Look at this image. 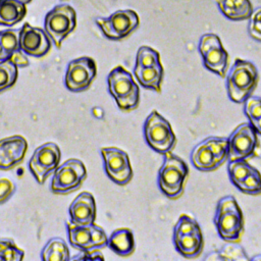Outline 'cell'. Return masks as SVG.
<instances>
[{"mask_svg":"<svg viewBox=\"0 0 261 261\" xmlns=\"http://www.w3.org/2000/svg\"><path fill=\"white\" fill-rule=\"evenodd\" d=\"M25 4L18 0H4L0 4V25H14L25 15Z\"/></svg>","mask_w":261,"mask_h":261,"instance_id":"7402d4cb","label":"cell"},{"mask_svg":"<svg viewBox=\"0 0 261 261\" xmlns=\"http://www.w3.org/2000/svg\"><path fill=\"white\" fill-rule=\"evenodd\" d=\"M45 32L59 49L65 37L71 33L76 25V14L74 9L67 4H60L50 10L45 16Z\"/></svg>","mask_w":261,"mask_h":261,"instance_id":"8992f818","label":"cell"},{"mask_svg":"<svg viewBox=\"0 0 261 261\" xmlns=\"http://www.w3.org/2000/svg\"><path fill=\"white\" fill-rule=\"evenodd\" d=\"M97 74L96 62L93 58L83 56L71 60L66 69L64 84L70 92L87 90Z\"/></svg>","mask_w":261,"mask_h":261,"instance_id":"4fadbf2b","label":"cell"},{"mask_svg":"<svg viewBox=\"0 0 261 261\" xmlns=\"http://www.w3.org/2000/svg\"><path fill=\"white\" fill-rule=\"evenodd\" d=\"M198 49L204 66L211 72L224 77L229 63V56L220 38L213 33L204 34L200 38Z\"/></svg>","mask_w":261,"mask_h":261,"instance_id":"ba28073f","label":"cell"},{"mask_svg":"<svg viewBox=\"0 0 261 261\" xmlns=\"http://www.w3.org/2000/svg\"><path fill=\"white\" fill-rule=\"evenodd\" d=\"M254 167L250 165L246 159H237L229 161L227 165V171L230 181L234 187H237L245 177L252 171Z\"/></svg>","mask_w":261,"mask_h":261,"instance_id":"484cf974","label":"cell"},{"mask_svg":"<svg viewBox=\"0 0 261 261\" xmlns=\"http://www.w3.org/2000/svg\"><path fill=\"white\" fill-rule=\"evenodd\" d=\"M7 58H8V56H7V54L5 53V51H4V49H3V46H2V44H1V41H0V61L5 60V59H7Z\"/></svg>","mask_w":261,"mask_h":261,"instance_id":"ab89813d","label":"cell"},{"mask_svg":"<svg viewBox=\"0 0 261 261\" xmlns=\"http://www.w3.org/2000/svg\"><path fill=\"white\" fill-rule=\"evenodd\" d=\"M205 259L209 260H249L246 255V251L241 245L238 244H227L224 245L221 249L211 252L209 256Z\"/></svg>","mask_w":261,"mask_h":261,"instance_id":"d4e9b609","label":"cell"},{"mask_svg":"<svg viewBox=\"0 0 261 261\" xmlns=\"http://www.w3.org/2000/svg\"><path fill=\"white\" fill-rule=\"evenodd\" d=\"M108 248L119 256H129L136 248L135 237L130 228L120 227L112 231L107 240Z\"/></svg>","mask_w":261,"mask_h":261,"instance_id":"d6986e66","label":"cell"},{"mask_svg":"<svg viewBox=\"0 0 261 261\" xmlns=\"http://www.w3.org/2000/svg\"><path fill=\"white\" fill-rule=\"evenodd\" d=\"M18 1H20V2H22L23 4H28V3H30L32 0H18Z\"/></svg>","mask_w":261,"mask_h":261,"instance_id":"b9f144b4","label":"cell"},{"mask_svg":"<svg viewBox=\"0 0 261 261\" xmlns=\"http://www.w3.org/2000/svg\"><path fill=\"white\" fill-rule=\"evenodd\" d=\"M244 112L248 117L250 123L261 117V98L260 97H249L245 101Z\"/></svg>","mask_w":261,"mask_h":261,"instance_id":"836d02e7","label":"cell"},{"mask_svg":"<svg viewBox=\"0 0 261 261\" xmlns=\"http://www.w3.org/2000/svg\"><path fill=\"white\" fill-rule=\"evenodd\" d=\"M100 151L107 176L119 186L128 184L134 172L127 153L116 147H103Z\"/></svg>","mask_w":261,"mask_h":261,"instance_id":"30bf717a","label":"cell"},{"mask_svg":"<svg viewBox=\"0 0 261 261\" xmlns=\"http://www.w3.org/2000/svg\"><path fill=\"white\" fill-rule=\"evenodd\" d=\"M215 2L220 12L234 21L249 19L254 10L250 0H215Z\"/></svg>","mask_w":261,"mask_h":261,"instance_id":"ffe728a7","label":"cell"},{"mask_svg":"<svg viewBox=\"0 0 261 261\" xmlns=\"http://www.w3.org/2000/svg\"><path fill=\"white\" fill-rule=\"evenodd\" d=\"M28 142L22 136H11L0 140V169L8 170L18 165L24 158Z\"/></svg>","mask_w":261,"mask_h":261,"instance_id":"2e32d148","label":"cell"},{"mask_svg":"<svg viewBox=\"0 0 261 261\" xmlns=\"http://www.w3.org/2000/svg\"><path fill=\"white\" fill-rule=\"evenodd\" d=\"M17 80V66L10 60L0 62V92L12 87Z\"/></svg>","mask_w":261,"mask_h":261,"instance_id":"f546056e","label":"cell"},{"mask_svg":"<svg viewBox=\"0 0 261 261\" xmlns=\"http://www.w3.org/2000/svg\"><path fill=\"white\" fill-rule=\"evenodd\" d=\"M139 15L132 9H119L108 17L96 18V23L103 35L113 41H118L128 36L139 25Z\"/></svg>","mask_w":261,"mask_h":261,"instance_id":"9c48e42d","label":"cell"},{"mask_svg":"<svg viewBox=\"0 0 261 261\" xmlns=\"http://www.w3.org/2000/svg\"><path fill=\"white\" fill-rule=\"evenodd\" d=\"M8 59H10L16 66H19V67L29 66V59L20 49L13 52Z\"/></svg>","mask_w":261,"mask_h":261,"instance_id":"74e56055","label":"cell"},{"mask_svg":"<svg viewBox=\"0 0 261 261\" xmlns=\"http://www.w3.org/2000/svg\"><path fill=\"white\" fill-rule=\"evenodd\" d=\"M199 229H201V227L195 218L187 214H181L174 225L173 237L187 234Z\"/></svg>","mask_w":261,"mask_h":261,"instance_id":"d6a6232c","label":"cell"},{"mask_svg":"<svg viewBox=\"0 0 261 261\" xmlns=\"http://www.w3.org/2000/svg\"><path fill=\"white\" fill-rule=\"evenodd\" d=\"M15 190V184L11 179L0 177V205L5 203L13 195Z\"/></svg>","mask_w":261,"mask_h":261,"instance_id":"d590c367","label":"cell"},{"mask_svg":"<svg viewBox=\"0 0 261 261\" xmlns=\"http://www.w3.org/2000/svg\"><path fill=\"white\" fill-rule=\"evenodd\" d=\"M107 86L119 109L130 111L138 107L140 102L139 87L133 74L123 66L117 65L110 70L107 76Z\"/></svg>","mask_w":261,"mask_h":261,"instance_id":"3957f363","label":"cell"},{"mask_svg":"<svg viewBox=\"0 0 261 261\" xmlns=\"http://www.w3.org/2000/svg\"><path fill=\"white\" fill-rule=\"evenodd\" d=\"M134 74L139 82V84L149 90L155 92L161 91V84L163 80V67L162 64L154 65L150 67H135Z\"/></svg>","mask_w":261,"mask_h":261,"instance_id":"44dd1931","label":"cell"},{"mask_svg":"<svg viewBox=\"0 0 261 261\" xmlns=\"http://www.w3.org/2000/svg\"><path fill=\"white\" fill-rule=\"evenodd\" d=\"M252 126L254 127V129L256 130V133H258L259 135H261V117H259L258 119H256L255 121H253Z\"/></svg>","mask_w":261,"mask_h":261,"instance_id":"f35d334b","label":"cell"},{"mask_svg":"<svg viewBox=\"0 0 261 261\" xmlns=\"http://www.w3.org/2000/svg\"><path fill=\"white\" fill-rule=\"evenodd\" d=\"M19 49L33 57H42L48 53L51 47V41L45 31L40 28H34L25 22L19 29Z\"/></svg>","mask_w":261,"mask_h":261,"instance_id":"9a60e30c","label":"cell"},{"mask_svg":"<svg viewBox=\"0 0 261 261\" xmlns=\"http://www.w3.org/2000/svg\"><path fill=\"white\" fill-rule=\"evenodd\" d=\"M41 259L43 261H68L69 250L64 240L61 238L51 239L43 248L41 252Z\"/></svg>","mask_w":261,"mask_h":261,"instance_id":"cb8c5ba5","label":"cell"},{"mask_svg":"<svg viewBox=\"0 0 261 261\" xmlns=\"http://www.w3.org/2000/svg\"><path fill=\"white\" fill-rule=\"evenodd\" d=\"M239 191L247 195H259L261 194V173L257 168H253L252 171L241 181L237 187Z\"/></svg>","mask_w":261,"mask_h":261,"instance_id":"4dcf8cb0","label":"cell"},{"mask_svg":"<svg viewBox=\"0 0 261 261\" xmlns=\"http://www.w3.org/2000/svg\"><path fill=\"white\" fill-rule=\"evenodd\" d=\"M191 161L201 171H213L219 167L205 140L194 147L191 154Z\"/></svg>","mask_w":261,"mask_h":261,"instance_id":"603a6c76","label":"cell"},{"mask_svg":"<svg viewBox=\"0 0 261 261\" xmlns=\"http://www.w3.org/2000/svg\"><path fill=\"white\" fill-rule=\"evenodd\" d=\"M173 245L177 253L186 258H196L204 247L202 230H196L187 234L173 237Z\"/></svg>","mask_w":261,"mask_h":261,"instance_id":"ac0fdd59","label":"cell"},{"mask_svg":"<svg viewBox=\"0 0 261 261\" xmlns=\"http://www.w3.org/2000/svg\"><path fill=\"white\" fill-rule=\"evenodd\" d=\"M251 260H261V254L260 255H256L254 257L251 258Z\"/></svg>","mask_w":261,"mask_h":261,"instance_id":"60d3db41","label":"cell"},{"mask_svg":"<svg viewBox=\"0 0 261 261\" xmlns=\"http://www.w3.org/2000/svg\"><path fill=\"white\" fill-rule=\"evenodd\" d=\"M214 225L223 241L234 243L241 240L244 231V216L234 197L224 196L218 201Z\"/></svg>","mask_w":261,"mask_h":261,"instance_id":"7a4b0ae2","label":"cell"},{"mask_svg":"<svg viewBox=\"0 0 261 261\" xmlns=\"http://www.w3.org/2000/svg\"><path fill=\"white\" fill-rule=\"evenodd\" d=\"M188 174L187 163L178 156L167 152L158 171V187L167 198L176 199L184 192Z\"/></svg>","mask_w":261,"mask_h":261,"instance_id":"277c9868","label":"cell"},{"mask_svg":"<svg viewBox=\"0 0 261 261\" xmlns=\"http://www.w3.org/2000/svg\"><path fill=\"white\" fill-rule=\"evenodd\" d=\"M259 73L251 61L237 58L226 75V90L229 99L243 103L251 96L258 85Z\"/></svg>","mask_w":261,"mask_h":261,"instance_id":"6da1fadb","label":"cell"},{"mask_svg":"<svg viewBox=\"0 0 261 261\" xmlns=\"http://www.w3.org/2000/svg\"><path fill=\"white\" fill-rule=\"evenodd\" d=\"M227 140L229 161L251 157L258 146L257 133L250 122L238 125Z\"/></svg>","mask_w":261,"mask_h":261,"instance_id":"5bb4252c","label":"cell"},{"mask_svg":"<svg viewBox=\"0 0 261 261\" xmlns=\"http://www.w3.org/2000/svg\"><path fill=\"white\" fill-rule=\"evenodd\" d=\"M87 176V169L82 160L70 158L57 166L51 180L54 194H68L77 190Z\"/></svg>","mask_w":261,"mask_h":261,"instance_id":"52a82bcc","label":"cell"},{"mask_svg":"<svg viewBox=\"0 0 261 261\" xmlns=\"http://www.w3.org/2000/svg\"><path fill=\"white\" fill-rule=\"evenodd\" d=\"M66 228L70 245L79 250L102 249L107 246L106 232L95 223L77 225L68 220L66 221Z\"/></svg>","mask_w":261,"mask_h":261,"instance_id":"8fae6325","label":"cell"},{"mask_svg":"<svg viewBox=\"0 0 261 261\" xmlns=\"http://www.w3.org/2000/svg\"><path fill=\"white\" fill-rule=\"evenodd\" d=\"M3 1H4V0H0V4H1Z\"/></svg>","mask_w":261,"mask_h":261,"instance_id":"7bdbcfd3","label":"cell"},{"mask_svg":"<svg viewBox=\"0 0 261 261\" xmlns=\"http://www.w3.org/2000/svg\"><path fill=\"white\" fill-rule=\"evenodd\" d=\"M61 152L57 144L48 142L39 146L30 159L29 167L35 179L43 185L49 174L58 166Z\"/></svg>","mask_w":261,"mask_h":261,"instance_id":"7c38bea8","label":"cell"},{"mask_svg":"<svg viewBox=\"0 0 261 261\" xmlns=\"http://www.w3.org/2000/svg\"><path fill=\"white\" fill-rule=\"evenodd\" d=\"M70 221L77 225H88L95 222L96 202L89 192H82L71 202L68 208Z\"/></svg>","mask_w":261,"mask_h":261,"instance_id":"e0dca14e","label":"cell"},{"mask_svg":"<svg viewBox=\"0 0 261 261\" xmlns=\"http://www.w3.org/2000/svg\"><path fill=\"white\" fill-rule=\"evenodd\" d=\"M144 137L150 148L163 155L171 152L176 143L169 121L156 110L151 111L144 122Z\"/></svg>","mask_w":261,"mask_h":261,"instance_id":"5b68a950","label":"cell"},{"mask_svg":"<svg viewBox=\"0 0 261 261\" xmlns=\"http://www.w3.org/2000/svg\"><path fill=\"white\" fill-rule=\"evenodd\" d=\"M249 19L248 31L250 36L254 40L261 42V7L253 10Z\"/></svg>","mask_w":261,"mask_h":261,"instance_id":"e575fe53","label":"cell"},{"mask_svg":"<svg viewBox=\"0 0 261 261\" xmlns=\"http://www.w3.org/2000/svg\"><path fill=\"white\" fill-rule=\"evenodd\" d=\"M23 257L24 251L18 248L12 239L0 238V260L21 261Z\"/></svg>","mask_w":261,"mask_h":261,"instance_id":"f1b7e54d","label":"cell"},{"mask_svg":"<svg viewBox=\"0 0 261 261\" xmlns=\"http://www.w3.org/2000/svg\"><path fill=\"white\" fill-rule=\"evenodd\" d=\"M161 64L160 54L154 48L149 46H141L138 49L136 55V63L135 67L143 68V67H150L154 65Z\"/></svg>","mask_w":261,"mask_h":261,"instance_id":"83f0119b","label":"cell"},{"mask_svg":"<svg viewBox=\"0 0 261 261\" xmlns=\"http://www.w3.org/2000/svg\"><path fill=\"white\" fill-rule=\"evenodd\" d=\"M72 260H103L104 257L103 255L98 251V249H94V250H82V252L70 258Z\"/></svg>","mask_w":261,"mask_h":261,"instance_id":"8d00e7d4","label":"cell"},{"mask_svg":"<svg viewBox=\"0 0 261 261\" xmlns=\"http://www.w3.org/2000/svg\"><path fill=\"white\" fill-rule=\"evenodd\" d=\"M19 30H5L0 32V41L8 58L19 49Z\"/></svg>","mask_w":261,"mask_h":261,"instance_id":"1f68e13d","label":"cell"},{"mask_svg":"<svg viewBox=\"0 0 261 261\" xmlns=\"http://www.w3.org/2000/svg\"><path fill=\"white\" fill-rule=\"evenodd\" d=\"M218 166L222 165L228 158V140L227 138L209 137L205 139Z\"/></svg>","mask_w":261,"mask_h":261,"instance_id":"4316f807","label":"cell"}]
</instances>
